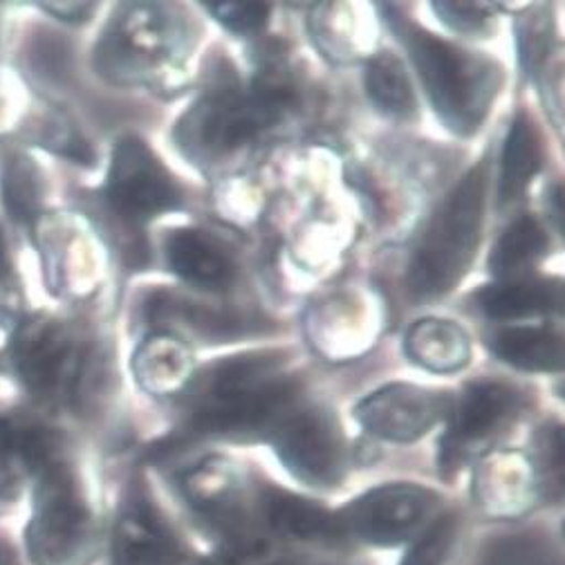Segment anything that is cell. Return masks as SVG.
<instances>
[{
	"instance_id": "cell-3",
	"label": "cell",
	"mask_w": 565,
	"mask_h": 565,
	"mask_svg": "<svg viewBox=\"0 0 565 565\" xmlns=\"http://www.w3.org/2000/svg\"><path fill=\"white\" fill-rule=\"evenodd\" d=\"M402 39L411 50L419 79L434 108L449 128L469 135L480 128L501 86V67L449 41L402 21Z\"/></svg>"
},
{
	"instance_id": "cell-31",
	"label": "cell",
	"mask_w": 565,
	"mask_h": 565,
	"mask_svg": "<svg viewBox=\"0 0 565 565\" xmlns=\"http://www.w3.org/2000/svg\"><path fill=\"white\" fill-rule=\"evenodd\" d=\"M0 375H6V362H3V352H0Z\"/></svg>"
},
{
	"instance_id": "cell-25",
	"label": "cell",
	"mask_w": 565,
	"mask_h": 565,
	"mask_svg": "<svg viewBox=\"0 0 565 565\" xmlns=\"http://www.w3.org/2000/svg\"><path fill=\"white\" fill-rule=\"evenodd\" d=\"M28 315L23 280L14 260L8 227L0 223V330L10 332Z\"/></svg>"
},
{
	"instance_id": "cell-20",
	"label": "cell",
	"mask_w": 565,
	"mask_h": 565,
	"mask_svg": "<svg viewBox=\"0 0 565 565\" xmlns=\"http://www.w3.org/2000/svg\"><path fill=\"white\" fill-rule=\"evenodd\" d=\"M543 162L541 137L525 115H519L510 128L503 149L501 180H499V204L508 206L516 202L527 184L534 180Z\"/></svg>"
},
{
	"instance_id": "cell-23",
	"label": "cell",
	"mask_w": 565,
	"mask_h": 565,
	"mask_svg": "<svg viewBox=\"0 0 565 565\" xmlns=\"http://www.w3.org/2000/svg\"><path fill=\"white\" fill-rule=\"evenodd\" d=\"M265 514L278 534L290 539H323L337 532L332 514L288 491H267Z\"/></svg>"
},
{
	"instance_id": "cell-17",
	"label": "cell",
	"mask_w": 565,
	"mask_h": 565,
	"mask_svg": "<svg viewBox=\"0 0 565 565\" xmlns=\"http://www.w3.org/2000/svg\"><path fill=\"white\" fill-rule=\"evenodd\" d=\"M489 348L499 360L521 371L554 373L563 369V339L550 328H503L491 334Z\"/></svg>"
},
{
	"instance_id": "cell-2",
	"label": "cell",
	"mask_w": 565,
	"mask_h": 565,
	"mask_svg": "<svg viewBox=\"0 0 565 565\" xmlns=\"http://www.w3.org/2000/svg\"><path fill=\"white\" fill-rule=\"evenodd\" d=\"M6 373L39 404H73L88 371V345L63 319L28 312L12 330L3 350Z\"/></svg>"
},
{
	"instance_id": "cell-7",
	"label": "cell",
	"mask_w": 565,
	"mask_h": 565,
	"mask_svg": "<svg viewBox=\"0 0 565 565\" xmlns=\"http://www.w3.org/2000/svg\"><path fill=\"white\" fill-rule=\"evenodd\" d=\"M102 195L128 223H145L180 204V189L139 137H121L110 156Z\"/></svg>"
},
{
	"instance_id": "cell-12",
	"label": "cell",
	"mask_w": 565,
	"mask_h": 565,
	"mask_svg": "<svg viewBox=\"0 0 565 565\" xmlns=\"http://www.w3.org/2000/svg\"><path fill=\"white\" fill-rule=\"evenodd\" d=\"M162 34L156 14L147 6H132L117 14L97 43V70L113 82H130L156 61Z\"/></svg>"
},
{
	"instance_id": "cell-16",
	"label": "cell",
	"mask_w": 565,
	"mask_h": 565,
	"mask_svg": "<svg viewBox=\"0 0 565 565\" xmlns=\"http://www.w3.org/2000/svg\"><path fill=\"white\" fill-rule=\"evenodd\" d=\"M404 348L408 358L434 373H456L469 362V339L447 319H422L411 326Z\"/></svg>"
},
{
	"instance_id": "cell-22",
	"label": "cell",
	"mask_w": 565,
	"mask_h": 565,
	"mask_svg": "<svg viewBox=\"0 0 565 565\" xmlns=\"http://www.w3.org/2000/svg\"><path fill=\"white\" fill-rule=\"evenodd\" d=\"M547 234L536 218H519L493 245L489 254V269L501 280H519L545 256Z\"/></svg>"
},
{
	"instance_id": "cell-9",
	"label": "cell",
	"mask_w": 565,
	"mask_h": 565,
	"mask_svg": "<svg viewBox=\"0 0 565 565\" xmlns=\"http://www.w3.org/2000/svg\"><path fill=\"white\" fill-rule=\"evenodd\" d=\"M434 505V493L415 484H386L364 493L337 516V532L355 534L375 545L408 539Z\"/></svg>"
},
{
	"instance_id": "cell-11",
	"label": "cell",
	"mask_w": 565,
	"mask_h": 565,
	"mask_svg": "<svg viewBox=\"0 0 565 565\" xmlns=\"http://www.w3.org/2000/svg\"><path fill=\"white\" fill-rule=\"evenodd\" d=\"M454 399L447 393L413 384H388L355 408L362 427L393 443H413L427 434L434 424L449 415Z\"/></svg>"
},
{
	"instance_id": "cell-1",
	"label": "cell",
	"mask_w": 565,
	"mask_h": 565,
	"mask_svg": "<svg viewBox=\"0 0 565 565\" xmlns=\"http://www.w3.org/2000/svg\"><path fill=\"white\" fill-rule=\"evenodd\" d=\"M297 397L295 384L282 375L274 355H238L209 369L191 386V424L204 434L245 436L286 415Z\"/></svg>"
},
{
	"instance_id": "cell-15",
	"label": "cell",
	"mask_w": 565,
	"mask_h": 565,
	"mask_svg": "<svg viewBox=\"0 0 565 565\" xmlns=\"http://www.w3.org/2000/svg\"><path fill=\"white\" fill-rule=\"evenodd\" d=\"M169 267L193 286L221 290L232 280L227 254L198 230H175L167 241Z\"/></svg>"
},
{
	"instance_id": "cell-30",
	"label": "cell",
	"mask_w": 565,
	"mask_h": 565,
	"mask_svg": "<svg viewBox=\"0 0 565 565\" xmlns=\"http://www.w3.org/2000/svg\"><path fill=\"white\" fill-rule=\"evenodd\" d=\"M10 12H12V6L0 3V54H3L10 36Z\"/></svg>"
},
{
	"instance_id": "cell-13",
	"label": "cell",
	"mask_w": 565,
	"mask_h": 565,
	"mask_svg": "<svg viewBox=\"0 0 565 565\" xmlns=\"http://www.w3.org/2000/svg\"><path fill=\"white\" fill-rule=\"evenodd\" d=\"M113 552L115 565H175L182 556L169 527L145 505L121 514Z\"/></svg>"
},
{
	"instance_id": "cell-18",
	"label": "cell",
	"mask_w": 565,
	"mask_h": 565,
	"mask_svg": "<svg viewBox=\"0 0 565 565\" xmlns=\"http://www.w3.org/2000/svg\"><path fill=\"white\" fill-rule=\"evenodd\" d=\"M563 290L556 280H501L478 295L480 310L491 319H523L561 308Z\"/></svg>"
},
{
	"instance_id": "cell-28",
	"label": "cell",
	"mask_w": 565,
	"mask_h": 565,
	"mask_svg": "<svg viewBox=\"0 0 565 565\" xmlns=\"http://www.w3.org/2000/svg\"><path fill=\"white\" fill-rule=\"evenodd\" d=\"M434 10L445 23L460 32H476L489 19V14H484L489 6L484 3H436Z\"/></svg>"
},
{
	"instance_id": "cell-14",
	"label": "cell",
	"mask_w": 565,
	"mask_h": 565,
	"mask_svg": "<svg viewBox=\"0 0 565 565\" xmlns=\"http://www.w3.org/2000/svg\"><path fill=\"white\" fill-rule=\"evenodd\" d=\"M47 180L41 164L25 151H10L0 164V202L10 223L32 236L43 218Z\"/></svg>"
},
{
	"instance_id": "cell-29",
	"label": "cell",
	"mask_w": 565,
	"mask_h": 565,
	"mask_svg": "<svg viewBox=\"0 0 565 565\" xmlns=\"http://www.w3.org/2000/svg\"><path fill=\"white\" fill-rule=\"evenodd\" d=\"M39 8L63 23H86L97 10L95 3H41Z\"/></svg>"
},
{
	"instance_id": "cell-27",
	"label": "cell",
	"mask_w": 565,
	"mask_h": 565,
	"mask_svg": "<svg viewBox=\"0 0 565 565\" xmlns=\"http://www.w3.org/2000/svg\"><path fill=\"white\" fill-rule=\"evenodd\" d=\"M204 8L236 34L258 32L267 23L269 14V6L265 3H234V0L230 3H206Z\"/></svg>"
},
{
	"instance_id": "cell-5",
	"label": "cell",
	"mask_w": 565,
	"mask_h": 565,
	"mask_svg": "<svg viewBox=\"0 0 565 565\" xmlns=\"http://www.w3.org/2000/svg\"><path fill=\"white\" fill-rule=\"evenodd\" d=\"M34 510L25 530L34 565H88L95 556V521L84 491L65 462L36 476Z\"/></svg>"
},
{
	"instance_id": "cell-24",
	"label": "cell",
	"mask_w": 565,
	"mask_h": 565,
	"mask_svg": "<svg viewBox=\"0 0 565 565\" xmlns=\"http://www.w3.org/2000/svg\"><path fill=\"white\" fill-rule=\"evenodd\" d=\"M364 84L373 104L386 115L399 117V119H411L415 115L417 110L415 93L411 88L404 63L395 54L391 52L375 54L366 63Z\"/></svg>"
},
{
	"instance_id": "cell-6",
	"label": "cell",
	"mask_w": 565,
	"mask_h": 565,
	"mask_svg": "<svg viewBox=\"0 0 565 565\" xmlns=\"http://www.w3.org/2000/svg\"><path fill=\"white\" fill-rule=\"evenodd\" d=\"M288 104V88L271 82H263L249 93L225 90L195 104L182 117L175 137L193 156L218 158L258 137Z\"/></svg>"
},
{
	"instance_id": "cell-21",
	"label": "cell",
	"mask_w": 565,
	"mask_h": 565,
	"mask_svg": "<svg viewBox=\"0 0 565 565\" xmlns=\"http://www.w3.org/2000/svg\"><path fill=\"white\" fill-rule=\"evenodd\" d=\"M135 375L151 393H175L191 377L186 348L173 337H153L137 350Z\"/></svg>"
},
{
	"instance_id": "cell-8",
	"label": "cell",
	"mask_w": 565,
	"mask_h": 565,
	"mask_svg": "<svg viewBox=\"0 0 565 565\" xmlns=\"http://www.w3.org/2000/svg\"><path fill=\"white\" fill-rule=\"evenodd\" d=\"M519 411V393L501 382L471 384L449 408V427L440 440V471L451 473L484 447Z\"/></svg>"
},
{
	"instance_id": "cell-10",
	"label": "cell",
	"mask_w": 565,
	"mask_h": 565,
	"mask_svg": "<svg viewBox=\"0 0 565 565\" xmlns=\"http://www.w3.org/2000/svg\"><path fill=\"white\" fill-rule=\"evenodd\" d=\"M278 458L310 484H334L341 476V436L337 424L317 408H290L271 429Z\"/></svg>"
},
{
	"instance_id": "cell-26",
	"label": "cell",
	"mask_w": 565,
	"mask_h": 565,
	"mask_svg": "<svg viewBox=\"0 0 565 565\" xmlns=\"http://www.w3.org/2000/svg\"><path fill=\"white\" fill-rule=\"evenodd\" d=\"M456 521L451 516L440 519L427 532L419 536V541L411 547L399 565H443L447 552L454 543Z\"/></svg>"
},
{
	"instance_id": "cell-4",
	"label": "cell",
	"mask_w": 565,
	"mask_h": 565,
	"mask_svg": "<svg viewBox=\"0 0 565 565\" xmlns=\"http://www.w3.org/2000/svg\"><path fill=\"white\" fill-rule=\"evenodd\" d=\"M484 193L487 162H480L447 195L415 252L408 282L417 297L449 292L469 269L480 243Z\"/></svg>"
},
{
	"instance_id": "cell-19",
	"label": "cell",
	"mask_w": 565,
	"mask_h": 565,
	"mask_svg": "<svg viewBox=\"0 0 565 565\" xmlns=\"http://www.w3.org/2000/svg\"><path fill=\"white\" fill-rule=\"evenodd\" d=\"M50 104L36 99L12 67H0V141L36 147Z\"/></svg>"
}]
</instances>
